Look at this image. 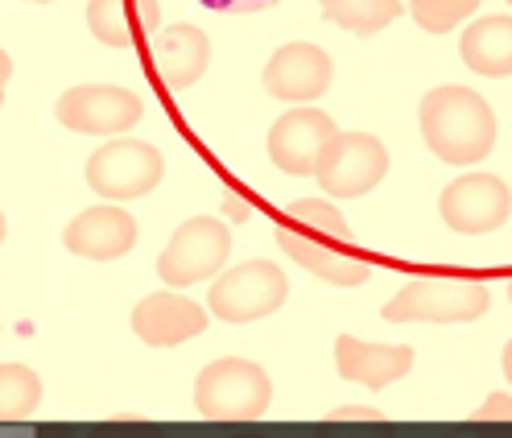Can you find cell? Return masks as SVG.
Listing matches in <instances>:
<instances>
[{
    "mask_svg": "<svg viewBox=\"0 0 512 438\" xmlns=\"http://www.w3.org/2000/svg\"><path fill=\"white\" fill-rule=\"evenodd\" d=\"M463 67H471L484 79H508L512 75V17H479L463 29L459 42Z\"/></svg>",
    "mask_w": 512,
    "mask_h": 438,
    "instance_id": "e0dca14e",
    "label": "cell"
},
{
    "mask_svg": "<svg viewBox=\"0 0 512 438\" xmlns=\"http://www.w3.org/2000/svg\"><path fill=\"white\" fill-rule=\"evenodd\" d=\"M273 405V381L261 364L228 356L199 372L195 381V410L211 422H256Z\"/></svg>",
    "mask_w": 512,
    "mask_h": 438,
    "instance_id": "3957f363",
    "label": "cell"
},
{
    "mask_svg": "<svg viewBox=\"0 0 512 438\" xmlns=\"http://www.w3.org/2000/svg\"><path fill=\"white\" fill-rule=\"evenodd\" d=\"M153 71L170 91L195 87L211 67V38L199 25H166L149 38Z\"/></svg>",
    "mask_w": 512,
    "mask_h": 438,
    "instance_id": "4fadbf2b",
    "label": "cell"
},
{
    "mask_svg": "<svg viewBox=\"0 0 512 438\" xmlns=\"http://www.w3.org/2000/svg\"><path fill=\"white\" fill-rule=\"evenodd\" d=\"M54 116L67 124L71 133L83 137H116L137 129V120L145 116V100L128 87H112V83H83L62 91Z\"/></svg>",
    "mask_w": 512,
    "mask_h": 438,
    "instance_id": "52a82bcc",
    "label": "cell"
},
{
    "mask_svg": "<svg viewBox=\"0 0 512 438\" xmlns=\"http://www.w3.org/2000/svg\"><path fill=\"white\" fill-rule=\"evenodd\" d=\"M133 331L149 348H178L207 331V310L182 294H149L133 306Z\"/></svg>",
    "mask_w": 512,
    "mask_h": 438,
    "instance_id": "9a60e30c",
    "label": "cell"
},
{
    "mask_svg": "<svg viewBox=\"0 0 512 438\" xmlns=\"http://www.w3.org/2000/svg\"><path fill=\"white\" fill-rule=\"evenodd\" d=\"M29 5H54V0H29Z\"/></svg>",
    "mask_w": 512,
    "mask_h": 438,
    "instance_id": "4316f807",
    "label": "cell"
},
{
    "mask_svg": "<svg viewBox=\"0 0 512 438\" xmlns=\"http://www.w3.org/2000/svg\"><path fill=\"white\" fill-rule=\"evenodd\" d=\"M199 5L215 13H261V9H273L277 0H199Z\"/></svg>",
    "mask_w": 512,
    "mask_h": 438,
    "instance_id": "cb8c5ba5",
    "label": "cell"
},
{
    "mask_svg": "<svg viewBox=\"0 0 512 438\" xmlns=\"http://www.w3.org/2000/svg\"><path fill=\"white\" fill-rule=\"evenodd\" d=\"M87 29L104 46L124 50L133 46L141 25H133V17H128V0H87Z\"/></svg>",
    "mask_w": 512,
    "mask_h": 438,
    "instance_id": "ffe728a7",
    "label": "cell"
},
{
    "mask_svg": "<svg viewBox=\"0 0 512 438\" xmlns=\"http://www.w3.org/2000/svg\"><path fill=\"white\" fill-rule=\"evenodd\" d=\"M277 244L281 253L298 261L306 273L331 281V286H364V281L372 277V265L351 257V253H339V248L314 240V236H302V232H290V228H277Z\"/></svg>",
    "mask_w": 512,
    "mask_h": 438,
    "instance_id": "2e32d148",
    "label": "cell"
},
{
    "mask_svg": "<svg viewBox=\"0 0 512 438\" xmlns=\"http://www.w3.org/2000/svg\"><path fill=\"white\" fill-rule=\"evenodd\" d=\"M471 418L475 422H512V397L508 393H492Z\"/></svg>",
    "mask_w": 512,
    "mask_h": 438,
    "instance_id": "603a6c76",
    "label": "cell"
},
{
    "mask_svg": "<svg viewBox=\"0 0 512 438\" xmlns=\"http://www.w3.org/2000/svg\"><path fill=\"white\" fill-rule=\"evenodd\" d=\"M504 377H508V381H512V339H508V343H504Z\"/></svg>",
    "mask_w": 512,
    "mask_h": 438,
    "instance_id": "484cf974",
    "label": "cell"
},
{
    "mask_svg": "<svg viewBox=\"0 0 512 438\" xmlns=\"http://www.w3.org/2000/svg\"><path fill=\"white\" fill-rule=\"evenodd\" d=\"M228 257H232V232L223 228L215 215H199V219H186L174 232V240L162 248L157 277H162L166 286L182 290V286H195V281L219 277Z\"/></svg>",
    "mask_w": 512,
    "mask_h": 438,
    "instance_id": "8992f818",
    "label": "cell"
},
{
    "mask_svg": "<svg viewBox=\"0 0 512 438\" xmlns=\"http://www.w3.org/2000/svg\"><path fill=\"white\" fill-rule=\"evenodd\" d=\"M508 298H512V281H508Z\"/></svg>",
    "mask_w": 512,
    "mask_h": 438,
    "instance_id": "83f0119b",
    "label": "cell"
},
{
    "mask_svg": "<svg viewBox=\"0 0 512 438\" xmlns=\"http://www.w3.org/2000/svg\"><path fill=\"white\" fill-rule=\"evenodd\" d=\"M442 224L463 236H488L496 228H504V219L512 215V195L504 178L496 174H463L442 191L438 199Z\"/></svg>",
    "mask_w": 512,
    "mask_h": 438,
    "instance_id": "9c48e42d",
    "label": "cell"
},
{
    "mask_svg": "<svg viewBox=\"0 0 512 438\" xmlns=\"http://www.w3.org/2000/svg\"><path fill=\"white\" fill-rule=\"evenodd\" d=\"M331 79H335V62H331V54L323 46H314V42L281 46L269 58L265 75H261L269 96L281 100V104H294V108L310 104V100H323Z\"/></svg>",
    "mask_w": 512,
    "mask_h": 438,
    "instance_id": "30bf717a",
    "label": "cell"
},
{
    "mask_svg": "<svg viewBox=\"0 0 512 438\" xmlns=\"http://www.w3.org/2000/svg\"><path fill=\"white\" fill-rule=\"evenodd\" d=\"M290 298V277L269 261H244L215 277L211 286V315L223 323H256L269 319Z\"/></svg>",
    "mask_w": 512,
    "mask_h": 438,
    "instance_id": "5b68a950",
    "label": "cell"
},
{
    "mask_svg": "<svg viewBox=\"0 0 512 438\" xmlns=\"http://www.w3.org/2000/svg\"><path fill=\"white\" fill-rule=\"evenodd\" d=\"M479 9V0H409V13L426 34H451Z\"/></svg>",
    "mask_w": 512,
    "mask_h": 438,
    "instance_id": "44dd1931",
    "label": "cell"
},
{
    "mask_svg": "<svg viewBox=\"0 0 512 438\" xmlns=\"http://www.w3.org/2000/svg\"><path fill=\"white\" fill-rule=\"evenodd\" d=\"M401 0H323V13L343 25L347 34H360V38H372L380 29H389L397 17H401Z\"/></svg>",
    "mask_w": 512,
    "mask_h": 438,
    "instance_id": "ac0fdd59",
    "label": "cell"
},
{
    "mask_svg": "<svg viewBox=\"0 0 512 438\" xmlns=\"http://www.w3.org/2000/svg\"><path fill=\"white\" fill-rule=\"evenodd\" d=\"M290 219H298V224H310L314 232H327L331 240H351L347 219H343L327 199H298V203L290 207Z\"/></svg>",
    "mask_w": 512,
    "mask_h": 438,
    "instance_id": "7402d4cb",
    "label": "cell"
},
{
    "mask_svg": "<svg viewBox=\"0 0 512 438\" xmlns=\"http://www.w3.org/2000/svg\"><path fill=\"white\" fill-rule=\"evenodd\" d=\"M162 153L149 141L137 137H116L100 145L87 158V186L100 199L128 203V199H145L157 182H162Z\"/></svg>",
    "mask_w": 512,
    "mask_h": 438,
    "instance_id": "277c9868",
    "label": "cell"
},
{
    "mask_svg": "<svg viewBox=\"0 0 512 438\" xmlns=\"http://www.w3.org/2000/svg\"><path fill=\"white\" fill-rule=\"evenodd\" d=\"M422 141L446 166H479L496 145V112L471 87H434L418 108Z\"/></svg>",
    "mask_w": 512,
    "mask_h": 438,
    "instance_id": "6da1fadb",
    "label": "cell"
},
{
    "mask_svg": "<svg viewBox=\"0 0 512 438\" xmlns=\"http://www.w3.org/2000/svg\"><path fill=\"white\" fill-rule=\"evenodd\" d=\"M335 364H339L343 381L380 393V389H389L393 381L409 377L413 348L409 343H364L356 335H339L335 339Z\"/></svg>",
    "mask_w": 512,
    "mask_h": 438,
    "instance_id": "5bb4252c",
    "label": "cell"
},
{
    "mask_svg": "<svg viewBox=\"0 0 512 438\" xmlns=\"http://www.w3.org/2000/svg\"><path fill=\"white\" fill-rule=\"evenodd\" d=\"M62 244H67V253H75L83 261H116L137 244V219L120 203L87 207L67 224Z\"/></svg>",
    "mask_w": 512,
    "mask_h": 438,
    "instance_id": "7c38bea8",
    "label": "cell"
},
{
    "mask_svg": "<svg viewBox=\"0 0 512 438\" xmlns=\"http://www.w3.org/2000/svg\"><path fill=\"white\" fill-rule=\"evenodd\" d=\"M335 133H339L335 120L323 108L298 104L269 129V158H273L277 170L306 178V174L318 170V158H323V149Z\"/></svg>",
    "mask_w": 512,
    "mask_h": 438,
    "instance_id": "8fae6325",
    "label": "cell"
},
{
    "mask_svg": "<svg viewBox=\"0 0 512 438\" xmlns=\"http://www.w3.org/2000/svg\"><path fill=\"white\" fill-rule=\"evenodd\" d=\"M331 422H384V414L376 405H339V410L327 414Z\"/></svg>",
    "mask_w": 512,
    "mask_h": 438,
    "instance_id": "d4e9b609",
    "label": "cell"
},
{
    "mask_svg": "<svg viewBox=\"0 0 512 438\" xmlns=\"http://www.w3.org/2000/svg\"><path fill=\"white\" fill-rule=\"evenodd\" d=\"M508 5H512V0H508Z\"/></svg>",
    "mask_w": 512,
    "mask_h": 438,
    "instance_id": "f1b7e54d",
    "label": "cell"
},
{
    "mask_svg": "<svg viewBox=\"0 0 512 438\" xmlns=\"http://www.w3.org/2000/svg\"><path fill=\"white\" fill-rule=\"evenodd\" d=\"M42 405V381L25 364H0V422H25Z\"/></svg>",
    "mask_w": 512,
    "mask_h": 438,
    "instance_id": "d6986e66",
    "label": "cell"
},
{
    "mask_svg": "<svg viewBox=\"0 0 512 438\" xmlns=\"http://www.w3.org/2000/svg\"><path fill=\"white\" fill-rule=\"evenodd\" d=\"M492 290L475 277H451V273H430L413 277L397 290V298L384 302L380 315L389 323H475L488 315Z\"/></svg>",
    "mask_w": 512,
    "mask_h": 438,
    "instance_id": "7a4b0ae2",
    "label": "cell"
},
{
    "mask_svg": "<svg viewBox=\"0 0 512 438\" xmlns=\"http://www.w3.org/2000/svg\"><path fill=\"white\" fill-rule=\"evenodd\" d=\"M384 174H389V149L372 133H335L314 170L331 199H360Z\"/></svg>",
    "mask_w": 512,
    "mask_h": 438,
    "instance_id": "ba28073f",
    "label": "cell"
}]
</instances>
